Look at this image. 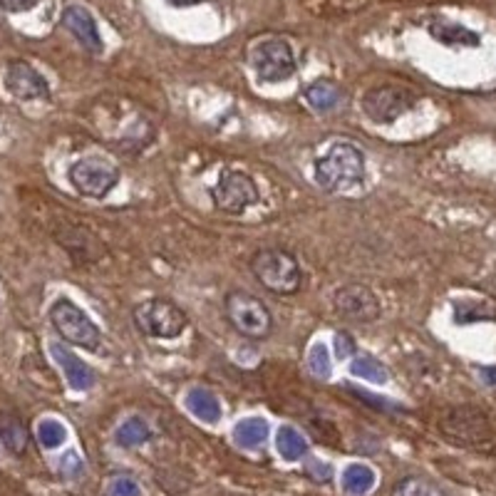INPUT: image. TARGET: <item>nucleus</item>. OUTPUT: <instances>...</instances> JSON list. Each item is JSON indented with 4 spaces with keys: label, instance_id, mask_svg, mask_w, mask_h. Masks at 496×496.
<instances>
[{
    "label": "nucleus",
    "instance_id": "nucleus-1",
    "mask_svg": "<svg viewBox=\"0 0 496 496\" xmlns=\"http://www.w3.org/2000/svg\"><path fill=\"white\" fill-rule=\"evenodd\" d=\"M365 157L350 142H337L327 149L326 157L316 161V181L327 191H347L363 184Z\"/></svg>",
    "mask_w": 496,
    "mask_h": 496
},
{
    "label": "nucleus",
    "instance_id": "nucleus-2",
    "mask_svg": "<svg viewBox=\"0 0 496 496\" xmlns=\"http://www.w3.org/2000/svg\"><path fill=\"white\" fill-rule=\"evenodd\" d=\"M251 271L261 286L276 296H293L303 286V271L293 253L283 248H263L251 258Z\"/></svg>",
    "mask_w": 496,
    "mask_h": 496
},
{
    "label": "nucleus",
    "instance_id": "nucleus-3",
    "mask_svg": "<svg viewBox=\"0 0 496 496\" xmlns=\"http://www.w3.org/2000/svg\"><path fill=\"white\" fill-rule=\"evenodd\" d=\"M50 323L55 326L60 337L72 343V345L85 347V350H97L99 343H102L99 327L69 298H58L52 303V308H50Z\"/></svg>",
    "mask_w": 496,
    "mask_h": 496
},
{
    "label": "nucleus",
    "instance_id": "nucleus-4",
    "mask_svg": "<svg viewBox=\"0 0 496 496\" xmlns=\"http://www.w3.org/2000/svg\"><path fill=\"white\" fill-rule=\"evenodd\" d=\"M134 323L137 327L149 337H157V340H171L179 337L187 327V313L171 303L167 298H152L144 300L142 306L134 310Z\"/></svg>",
    "mask_w": 496,
    "mask_h": 496
},
{
    "label": "nucleus",
    "instance_id": "nucleus-5",
    "mask_svg": "<svg viewBox=\"0 0 496 496\" xmlns=\"http://www.w3.org/2000/svg\"><path fill=\"white\" fill-rule=\"evenodd\" d=\"M226 317L241 335L253 340L266 337L273 327V317L263 306V300L243 290H231L226 296Z\"/></svg>",
    "mask_w": 496,
    "mask_h": 496
},
{
    "label": "nucleus",
    "instance_id": "nucleus-6",
    "mask_svg": "<svg viewBox=\"0 0 496 496\" xmlns=\"http://www.w3.org/2000/svg\"><path fill=\"white\" fill-rule=\"evenodd\" d=\"M417 105V95L405 87H397V85H382V87L367 89L363 99H360V107L365 112V117L375 124H390L397 117H402L405 112Z\"/></svg>",
    "mask_w": 496,
    "mask_h": 496
},
{
    "label": "nucleus",
    "instance_id": "nucleus-7",
    "mask_svg": "<svg viewBox=\"0 0 496 496\" xmlns=\"http://www.w3.org/2000/svg\"><path fill=\"white\" fill-rule=\"evenodd\" d=\"M117 167L102 157H85L69 167V184L78 188L82 197L102 198L117 187Z\"/></svg>",
    "mask_w": 496,
    "mask_h": 496
},
{
    "label": "nucleus",
    "instance_id": "nucleus-8",
    "mask_svg": "<svg viewBox=\"0 0 496 496\" xmlns=\"http://www.w3.org/2000/svg\"><path fill=\"white\" fill-rule=\"evenodd\" d=\"M253 69L258 72L261 82H283L296 72V55L288 40L271 38L258 42L251 55Z\"/></svg>",
    "mask_w": 496,
    "mask_h": 496
},
{
    "label": "nucleus",
    "instance_id": "nucleus-9",
    "mask_svg": "<svg viewBox=\"0 0 496 496\" xmlns=\"http://www.w3.org/2000/svg\"><path fill=\"white\" fill-rule=\"evenodd\" d=\"M211 197H214L218 211H224V214H243L248 207L258 204V198H261L256 181L236 169H228L221 174L216 187L211 188Z\"/></svg>",
    "mask_w": 496,
    "mask_h": 496
},
{
    "label": "nucleus",
    "instance_id": "nucleus-10",
    "mask_svg": "<svg viewBox=\"0 0 496 496\" xmlns=\"http://www.w3.org/2000/svg\"><path fill=\"white\" fill-rule=\"evenodd\" d=\"M337 316L345 317L350 323H375L382 308L377 296L363 283H350V286L337 288L335 298H333Z\"/></svg>",
    "mask_w": 496,
    "mask_h": 496
},
{
    "label": "nucleus",
    "instance_id": "nucleus-11",
    "mask_svg": "<svg viewBox=\"0 0 496 496\" xmlns=\"http://www.w3.org/2000/svg\"><path fill=\"white\" fill-rule=\"evenodd\" d=\"M442 432L459 445L469 446H482L491 439L489 422L482 412H476L472 407H459V409L446 412L442 419Z\"/></svg>",
    "mask_w": 496,
    "mask_h": 496
},
{
    "label": "nucleus",
    "instance_id": "nucleus-12",
    "mask_svg": "<svg viewBox=\"0 0 496 496\" xmlns=\"http://www.w3.org/2000/svg\"><path fill=\"white\" fill-rule=\"evenodd\" d=\"M3 85L10 95L23 102L30 99H50L48 79L40 75L25 60H10L5 65V75H3Z\"/></svg>",
    "mask_w": 496,
    "mask_h": 496
},
{
    "label": "nucleus",
    "instance_id": "nucleus-13",
    "mask_svg": "<svg viewBox=\"0 0 496 496\" xmlns=\"http://www.w3.org/2000/svg\"><path fill=\"white\" fill-rule=\"evenodd\" d=\"M62 25L72 32V38L78 40L87 52H92V55L102 52V38H99L97 23H95L92 13L85 5L72 3V5L62 10Z\"/></svg>",
    "mask_w": 496,
    "mask_h": 496
},
{
    "label": "nucleus",
    "instance_id": "nucleus-14",
    "mask_svg": "<svg viewBox=\"0 0 496 496\" xmlns=\"http://www.w3.org/2000/svg\"><path fill=\"white\" fill-rule=\"evenodd\" d=\"M50 355L55 357V363L62 367V372L68 377V382L72 390L85 392V390H89V387L95 385V372H92V367L85 365V363H82L75 353H69L65 345L52 343V345H50Z\"/></svg>",
    "mask_w": 496,
    "mask_h": 496
},
{
    "label": "nucleus",
    "instance_id": "nucleus-15",
    "mask_svg": "<svg viewBox=\"0 0 496 496\" xmlns=\"http://www.w3.org/2000/svg\"><path fill=\"white\" fill-rule=\"evenodd\" d=\"M429 35L445 45H452V48H476L479 45V35L474 30L456 25V23H446V20H432Z\"/></svg>",
    "mask_w": 496,
    "mask_h": 496
},
{
    "label": "nucleus",
    "instance_id": "nucleus-16",
    "mask_svg": "<svg viewBox=\"0 0 496 496\" xmlns=\"http://www.w3.org/2000/svg\"><path fill=\"white\" fill-rule=\"evenodd\" d=\"M187 407L191 415L207 422V425H214L221 417V405H218V397L211 392V390H204V387H197L187 395Z\"/></svg>",
    "mask_w": 496,
    "mask_h": 496
},
{
    "label": "nucleus",
    "instance_id": "nucleus-17",
    "mask_svg": "<svg viewBox=\"0 0 496 496\" xmlns=\"http://www.w3.org/2000/svg\"><path fill=\"white\" fill-rule=\"evenodd\" d=\"M268 436V425L266 419L261 417H248L243 422H238L236 429H234V439H236L238 446L243 449H256L266 442Z\"/></svg>",
    "mask_w": 496,
    "mask_h": 496
},
{
    "label": "nucleus",
    "instance_id": "nucleus-18",
    "mask_svg": "<svg viewBox=\"0 0 496 496\" xmlns=\"http://www.w3.org/2000/svg\"><path fill=\"white\" fill-rule=\"evenodd\" d=\"M375 482H377L375 472H372L367 464H350L345 472H343V486H345L347 494H355V496L367 494V491L375 486Z\"/></svg>",
    "mask_w": 496,
    "mask_h": 496
},
{
    "label": "nucleus",
    "instance_id": "nucleus-19",
    "mask_svg": "<svg viewBox=\"0 0 496 496\" xmlns=\"http://www.w3.org/2000/svg\"><path fill=\"white\" fill-rule=\"evenodd\" d=\"M306 99L308 105L317 112H327V109H333L337 105V99H340V89L333 82H327V79H317L313 82L310 87L306 89Z\"/></svg>",
    "mask_w": 496,
    "mask_h": 496
},
{
    "label": "nucleus",
    "instance_id": "nucleus-20",
    "mask_svg": "<svg viewBox=\"0 0 496 496\" xmlns=\"http://www.w3.org/2000/svg\"><path fill=\"white\" fill-rule=\"evenodd\" d=\"M276 446L278 455L283 456L286 462H296V459H300V456L306 455L308 449L306 439H303L300 432L293 429V427H280V429H278Z\"/></svg>",
    "mask_w": 496,
    "mask_h": 496
},
{
    "label": "nucleus",
    "instance_id": "nucleus-21",
    "mask_svg": "<svg viewBox=\"0 0 496 496\" xmlns=\"http://www.w3.org/2000/svg\"><path fill=\"white\" fill-rule=\"evenodd\" d=\"M0 436H3V442H5L10 452H15V455L25 452V446H28V432H25V427H23L18 417H0Z\"/></svg>",
    "mask_w": 496,
    "mask_h": 496
},
{
    "label": "nucleus",
    "instance_id": "nucleus-22",
    "mask_svg": "<svg viewBox=\"0 0 496 496\" xmlns=\"http://www.w3.org/2000/svg\"><path fill=\"white\" fill-rule=\"evenodd\" d=\"M350 372L355 377H363V380H370L375 385H385L387 382V370L385 365L375 360L372 355H357L353 363H350Z\"/></svg>",
    "mask_w": 496,
    "mask_h": 496
},
{
    "label": "nucleus",
    "instance_id": "nucleus-23",
    "mask_svg": "<svg viewBox=\"0 0 496 496\" xmlns=\"http://www.w3.org/2000/svg\"><path fill=\"white\" fill-rule=\"evenodd\" d=\"M392 496H445L442 489L432 482H427L422 476H407L402 482H397L392 489Z\"/></svg>",
    "mask_w": 496,
    "mask_h": 496
},
{
    "label": "nucleus",
    "instance_id": "nucleus-24",
    "mask_svg": "<svg viewBox=\"0 0 496 496\" xmlns=\"http://www.w3.org/2000/svg\"><path fill=\"white\" fill-rule=\"evenodd\" d=\"M149 439V427L139 417H129L117 429V442L122 446H139Z\"/></svg>",
    "mask_w": 496,
    "mask_h": 496
},
{
    "label": "nucleus",
    "instance_id": "nucleus-25",
    "mask_svg": "<svg viewBox=\"0 0 496 496\" xmlns=\"http://www.w3.org/2000/svg\"><path fill=\"white\" fill-rule=\"evenodd\" d=\"M68 436V429L58 419H42L38 425V439L45 449H58Z\"/></svg>",
    "mask_w": 496,
    "mask_h": 496
},
{
    "label": "nucleus",
    "instance_id": "nucleus-26",
    "mask_svg": "<svg viewBox=\"0 0 496 496\" xmlns=\"http://www.w3.org/2000/svg\"><path fill=\"white\" fill-rule=\"evenodd\" d=\"M308 367L313 370L316 377H330V370H333V360H330V353L323 343H316L308 353Z\"/></svg>",
    "mask_w": 496,
    "mask_h": 496
},
{
    "label": "nucleus",
    "instance_id": "nucleus-27",
    "mask_svg": "<svg viewBox=\"0 0 496 496\" xmlns=\"http://www.w3.org/2000/svg\"><path fill=\"white\" fill-rule=\"evenodd\" d=\"M109 496H142L139 491V486L134 479H129V476H117L112 486H109Z\"/></svg>",
    "mask_w": 496,
    "mask_h": 496
},
{
    "label": "nucleus",
    "instance_id": "nucleus-28",
    "mask_svg": "<svg viewBox=\"0 0 496 496\" xmlns=\"http://www.w3.org/2000/svg\"><path fill=\"white\" fill-rule=\"evenodd\" d=\"M40 0H0V8L5 13H25L38 5Z\"/></svg>",
    "mask_w": 496,
    "mask_h": 496
},
{
    "label": "nucleus",
    "instance_id": "nucleus-29",
    "mask_svg": "<svg viewBox=\"0 0 496 496\" xmlns=\"http://www.w3.org/2000/svg\"><path fill=\"white\" fill-rule=\"evenodd\" d=\"M335 345H337V357H350L353 355V340L347 335H337L335 337Z\"/></svg>",
    "mask_w": 496,
    "mask_h": 496
},
{
    "label": "nucleus",
    "instance_id": "nucleus-30",
    "mask_svg": "<svg viewBox=\"0 0 496 496\" xmlns=\"http://www.w3.org/2000/svg\"><path fill=\"white\" fill-rule=\"evenodd\" d=\"M482 375H484L486 382H496V367H486Z\"/></svg>",
    "mask_w": 496,
    "mask_h": 496
},
{
    "label": "nucleus",
    "instance_id": "nucleus-31",
    "mask_svg": "<svg viewBox=\"0 0 496 496\" xmlns=\"http://www.w3.org/2000/svg\"><path fill=\"white\" fill-rule=\"evenodd\" d=\"M169 3H174V5L181 8V5H194V3H198V0H169Z\"/></svg>",
    "mask_w": 496,
    "mask_h": 496
}]
</instances>
